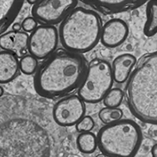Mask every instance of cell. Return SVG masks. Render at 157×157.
Here are the masks:
<instances>
[{
    "mask_svg": "<svg viewBox=\"0 0 157 157\" xmlns=\"http://www.w3.org/2000/svg\"><path fill=\"white\" fill-rule=\"evenodd\" d=\"M28 1V2L30 4L34 5L37 4L38 2L40 1V0H26Z\"/></svg>",
    "mask_w": 157,
    "mask_h": 157,
    "instance_id": "cell-24",
    "label": "cell"
},
{
    "mask_svg": "<svg viewBox=\"0 0 157 157\" xmlns=\"http://www.w3.org/2000/svg\"><path fill=\"white\" fill-rule=\"evenodd\" d=\"M114 81L111 64L105 59L95 58L88 63L77 94L85 102L98 103L112 89Z\"/></svg>",
    "mask_w": 157,
    "mask_h": 157,
    "instance_id": "cell-5",
    "label": "cell"
},
{
    "mask_svg": "<svg viewBox=\"0 0 157 157\" xmlns=\"http://www.w3.org/2000/svg\"><path fill=\"white\" fill-rule=\"evenodd\" d=\"M144 33L147 37L157 33V0H150L147 3Z\"/></svg>",
    "mask_w": 157,
    "mask_h": 157,
    "instance_id": "cell-15",
    "label": "cell"
},
{
    "mask_svg": "<svg viewBox=\"0 0 157 157\" xmlns=\"http://www.w3.org/2000/svg\"><path fill=\"white\" fill-rule=\"evenodd\" d=\"M102 28L101 17L96 11L75 8L61 22L59 37L64 49L83 54L98 44Z\"/></svg>",
    "mask_w": 157,
    "mask_h": 157,
    "instance_id": "cell-3",
    "label": "cell"
},
{
    "mask_svg": "<svg viewBox=\"0 0 157 157\" xmlns=\"http://www.w3.org/2000/svg\"><path fill=\"white\" fill-rule=\"evenodd\" d=\"M29 36L26 32L12 30L1 35L0 46L3 50L8 51L22 58L28 50Z\"/></svg>",
    "mask_w": 157,
    "mask_h": 157,
    "instance_id": "cell-11",
    "label": "cell"
},
{
    "mask_svg": "<svg viewBox=\"0 0 157 157\" xmlns=\"http://www.w3.org/2000/svg\"><path fill=\"white\" fill-rule=\"evenodd\" d=\"M20 71L26 75L35 74L38 67V59L32 54H26L20 61Z\"/></svg>",
    "mask_w": 157,
    "mask_h": 157,
    "instance_id": "cell-18",
    "label": "cell"
},
{
    "mask_svg": "<svg viewBox=\"0 0 157 157\" xmlns=\"http://www.w3.org/2000/svg\"><path fill=\"white\" fill-rule=\"evenodd\" d=\"M97 138L98 147L105 156L132 157L141 146L142 134L134 121L121 119L102 127Z\"/></svg>",
    "mask_w": 157,
    "mask_h": 157,
    "instance_id": "cell-4",
    "label": "cell"
},
{
    "mask_svg": "<svg viewBox=\"0 0 157 157\" xmlns=\"http://www.w3.org/2000/svg\"><path fill=\"white\" fill-rule=\"evenodd\" d=\"M136 63V58L132 54L126 53L117 56L112 65L114 81L118 83L126 82Z\"/></svg>",
    "mask_w": 157,
    "mask_h": 157,
    "instance_id": "cell-13",
    "label": "cell"
},
{
    "mask_svg": "<svg viewBox=\"0 0 157 157\" xmlns=\"http://www.w3.org/2000/svg\"><path fill=\"white\" fill-rule=\"evenodd\" d=\"M128 33V25L125 21L120 18H114L102 26L100 41L105 46L114 48L125 41Z\"/></svg>",
    "mask_w": 157,
    "mask_h": 157,
    "instance_id": "cell-9",
    "label": "cell"
},
{
    "mask_svg": "<svg viewBox=\"0 0 157 157\" xmlns=\"http://www.w3.org/2000/svg\"><path fill=\"white\" fill-rule=\"evenodd\" d=\"M126 95L132 114L143 122L157 125V51L136 62L128 78Z\"/></svg>",
    "mask_w": 157,
    "mask_h": 157,
    "instance_id": "cell-2",
    "label": "cell"
},
{
    "mask_svg": "<svg viewBox=\"0 0 157 157\" xmlns=\"http://www.w3.org/2000/svg\"><path fill=\"white\" fill-rule=\"evenodd\" d=\"M77 3L78 0H40L33 5L32 16L41 25H56L61 22Z\"/></svg>",
    "mask_w": 157,
    "mask_h": 157,
    "instance_id": "cell-6",
    "label": "cell"
},
{
    "mask_svg": "<svg viewBox=\"0 0 157 157\" xmlns=\"http://www.w3.org/2000/svg\"><path fill=\"white\" fill-rule=\"evenodd\" d=\"M59 33L53 25H41L31 32L28 52L38 59H45L56 50Z\"/></svg>",
    "mask_w": 157,
    "mask_h": 157,
    "instance_id": "cell-7",
    "label": "cell"
},
{
    "mask_svg": "<svg viewBox=\"0 0 157 157\" xmlns=\"http://www.w3.org/2000/svg\"><path fill=\"white\" fill-rule=\"evenodd\" d=\"M22 28V25L19 23H15L13 26V30L16 31H20Z\"/></svg>",
    "mask_w": 157,
    "mask_h": 157,
    "instance_id": "cell-22",
    "label": "cell"
},
{
    "mask_svg": "<svg viewBox=\"0 0 157 157\" xmlns=\"http://www.w3.org/2000/svg\"><path fill=\"white\" fill-rule=\"evenodd\" d=\"M85 102L77 95H67L55 103L53 117L57 124L63 127L73 126L85 116Z\"/></svg>",
    "mask_w": 157,
    "mask_h": 157,
    "instance_id": "cell-8",
    "label": "cell"
},
{
    "mask_svg": "<svg viewBox=\"0 0 157 157\" xmlns=\"http://www.w3.org/2000/svg\"><path fill=\"white\" fill-rule=\"evenodd\" d=\"M98 116L104 124H110L121 120L123 117V112L119 108L106 106L99 111Z\"/></svg>",
    "mask_w": 157,
    "mask_h": 157,
    "instance_id": "cell-17",
    "label": "cell"
},
{
    "mask_svg": "<svg viewBox=\"0 0 157 157\" xmlns=\"http://www.w3.org/2000/svg\"><path fill=\"white\" fill-rule=\"evenodd\" d=\"M94 125V121L90 116H85L75 124V128L79 132H91Z\"/></svg>",
    "mask_w": 157,
    "mask_h": 157,
    "instance_id": "cell-20",
    "label": "cell"
},
{
    "mask_svg": "<svg viewBox=\"0 0 157 157\" xmlns=\"http://www.w3.org/2000/svg\"><path fill=\"white\" fill-rule=\"evenodd\" d=\"M16 54L6 51L0 52V82L6 83L12 81L19 75L20 61Z\"/></svg>",
    "mask_w": 157,
    "mask_h": 157,
    "instance_id": "cell-12",
    "label": "cell"
},
{
    "mask_svg": "<svg viewBox=\"0 0 157 157\" xmlns=\"http://www.w3.org/2000/svg\"><path fill=\"white\" fill-rule=\"evenodd\" d=\"M3 93H4V90H3V88L2 87V86H1V96L3 95Z\"/></svg>",
    "mask_w": 157,
    "mask_h": 157,
    "instance_id": "cell-25",
    "label": "cell"
},
{
    "mask_svg": "<svg viewBox=\"0 0 157 157\" xmlns=\"http://www.w3.org/2000/svg\"><path fill=\"white\" fill-rule=\"evenodd\" d=\"M24 0H0V33L11 26L21 10Z\"/></svg>",
    "mask_w": 157,
    "mask_h": 157,
    "instance_id": "cell-14",
    "label": "cell"
},
{
    "mask_svg": "<svg viewBox=\"0 0 157 157\" xmlns=\"http://www.w3.org/2000/svg\"><path fill=\"white\" fill-rule=\"evenodd\" d=\"M22 28L25 32H32L38 26V21L33 16L25 18L21 23Z\"/></svg>",
    "mask_w": 157,
    "mask_h": 157,
    "instance_id": "cell-21",
    "label": "cell"
},
{
    "mask_svg": "<svg viewBox=\"0 0 157 157\" xmlns=\"http://www.w3.org/2000/svg\"><path fill=\"white\" fill-rule=\"evenodd\" d=\"M124 97V91L119 88L111 89L103 98V103L106 107L118 108Z\"/></svg>",
    "mask_w": 157,
    "mask_h": 157,
    "instance_id": "cell-19",
    "label": "cell"
},
{
    "mask_svg": "<svg viewBox=\"0 0 157 157\" xmlns=\"http://www.w3.org/2000/svg\"><path fill=\"white\" fill-rule=\"evenodd\" d=\"M87 66L82 54L57 50L39 65L33 79L34 89L38 94L50 99L68 95L78 90Z\"/></svg>",
    "mask_w": 157,
    "mask_h": 157,
    "instance_id": "cell-1",
    "label": "cell"
},
{
    "mask_svg": "<svg viewBox=\"0 0 157 157\" xmlns=\"http://www.w3.org/2000/svg\"><path fill=\"white\" fill-rule=\"evenodd\" d=\"M151 154L153 157H157V144L153 146L151 149Z\"/></svg>",
    "mask_w": 157,
    "mask_h": 157,
    "instance_id": "cell-23",
    "label": "cell"
},
{
    "mask_svg": "<svg viewBox=\"0 0 157 157\" xmlns=\"http://www.w3.org/2000/svg\"><path fill=\"white\" fill-rule=\"evenodd\" d=\"M95 11L106 14L128 12L140 8L150 0H80Z\"/></svg>",
    "mask_w": 157,
    "mask_h": 157,
    "instance_id": "cell-10",
    "label": "cell"
},
{
    "mask_svg": "<svg viewBox=\"0 0 157 157\" xmlns=\"http://www.w3.org/2000/svg\"><path fill=\"white\" fill-rule=\"evenodd\" d=\"M76 144L79 151L83 154L94 153L98 147L97 136L91 132H80Z\"/></svg>",
    "mask_w": 157,
    "mask_h": 157,
    "instance_id": "cell-16",
    "label": "cell"
}]
</instances>
